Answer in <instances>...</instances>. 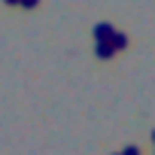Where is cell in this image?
Returning a JSON list of instances; mask_svg holds the SVG:
<instances>
[{"instance_id": "cell-1", "label": "cell", "mask_w": 155, "mask_h": 155, "mask_svg": "<svg viewBox=\"0 0 155 155\" xmlns=\"http://www.w3.org/2000/svg\"><path fill=\"white\" fill-rule=\"evenodd\" d=\"M113 34H116V28H113L110 21L94 25V43H110V40H113Z\"/></svg>"}, {"instance_id": "cell-2", "label": "cell", "mask_w": 155, "mask_h": 155, "mask_svg": "<svg viewBox=\"0 0 155 155\" xmlns=\"http://www.w3.org/2000/svg\"><path fill=\"white\" fill-rule=\"evenodd\" d=\"M94 52H97V58H113L116 55L113 43H94Z\"/></svg>"}, {"instance_id": "cell-3", "label": "cell", "mask_w": 155, "mask_h": 155, "mask_svg": "<svg viewBox=\"0 0 155 155\" xmlns=\"http://www.w3.org/2000/svg\"><path fill=\"white\" fill-rule=\"evenodd\" d=\"M110 43H113V49H116V52H119V49H125V46H128V37H125V34H119V31H116V34H113V40H110Z\"/></svg>"}, {"instance_id": "cell-4", "label": "cell", "mask_w": 155, "mask_h": 155, "mask_svg": "<svg viewBox=\"0 0 155 155\" xmlns=\"http://www.w3.org/2000/svg\"><path fill=\"white\" fill-rule=\"evenodd\" d=\"M18 3H21L25 9H34V6H40V0H18Z\"/></svg>"}, {"instance_id": "cell-5", "label": "cell", "mask_w": 155, "mask_h": 155, "mask_svg": "<svg viewBox=\"0 0 155 155\" xmlns=\"http://www.w3.org/2000/svg\"><path fill=\"white\" fill-rule=\"evenodd\" d=\"M122 155H140V149L137 146H128V149H122Z\"/></svg>"}, {"instance_id": "cell-6", "label": "cell", "mask_w": 155, "mask_h": 155, "mask_svg": "<svg viewBox=\"0 0 155 155\" xmlns=\"http://www.w3.org/2000/svg\"><path fill=\"white\" fill-rule=\"evenodd\" d=\"M6 3H9V6H15V3H18V0H6Z\"/></svg>"}, {"instance_id": "cell-7", "label": "cell", "mask_w": 155, "mask_h": 155, "mask_svg": "<svg viewBox=\"0 0 155 155\" xmlns=\"http://www.w3.org/2000/svg\"><path fill=\"white\" fill-rule=\"evenodd\" d=\"M152 140H155V131H152Z\"/></svg>"}, {"instance_id": "cell-8", "label": "cell", "mask_w": 155, "mask_h": 155, "mask_svg": "<svg viewBox=\"0 0 155 155\" xmlns=\"http://www.w3.org/2000/svg\"><path fill=\"white\" fill-rule=\"evenodd\" d=\"M119 155H122V152H119Z\"/></svg>"}]
</instances>
